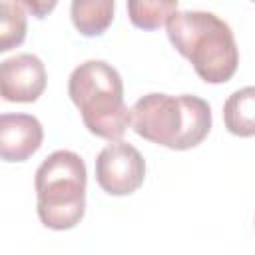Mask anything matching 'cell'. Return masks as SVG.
I'll return each instance as SVG.
<instances>
[{
	"instance_id": "cell-1",
	"label": "cell",
	"mask_w": 255,
	"mask_h": 255,
	"mask_svg": "<svg viewBox=\"0 0 255 255\" xmlns=\"http://www.w3.org/2000/svg\"><path fill=\"white\" fill-rule=\"evenodd\" d=\"M173 48L191 62L195 74L207 84L231 80L239 66L235 36L227 22L203 10L175 12L167 24Z\"/></svg>"
},
{
	"instance_id": "cell-2",
	"label": "cell",
	"mask_w": 255,
	"mask_h": 255,
	"mask_svg": "<svg viewBox=\"0 0 255 255\" xmlns=\"http://www.w3.org/2000/svg\"><path fill=\"white\" fill-rule=\"evenodd\" d=\"M131 128L143 139L169 149H191L211 129V108L189 94H147L129 110Z\"/></svg>"
},
{
	"instance_id": "cell-3",
	"label": "cell",
	"mask_w": 255,
	"mask_h": 255,
	"mask_svg": "<svg viewBox=\"0 0 255 255\" xmlns=\"http://www.w3.org/2000/svg\"><path fill=\"white\" fill-rule=\"evenodd\" d=\"M68 94L94 135L116 141L126 133L131 116L124 102L122 76L112 64L104 60L80 64L68 80Z\"/></svg>"
},
{
	"instance_id": "cell-4",
	"label": "cell",
	"mask_w": 255,
	"mask_h": 255,
	"mask_svg": "<svg viewBox=\"0 0 255 255\" xmlns=\"http://www.w3.org/2000/svg\"><path fill=\"white\" fill-rule=\"evenodd\" d=\"M40 221L56 231L76 227L86 211V163L68 149L50 153L36 169Z\"/></svg>"
},
{
	"instance_id": "cell-5",
	"label": "cell",
	"mask_w": 255,
	"mask_h": 255,
	"mask_svg": "<svg viewBox=\"0 0 255 255\" xmlns=\"http://www.w3.org/2000/svg\"><path fill=\"white\" fill-rule=\"evenodd\" d=\"M145 161L141 153L126 141L108 143L96 157V181L110 195H129L143 183Z\"/></svg>"
},
{
	"instance_id": "cell-6",
	"label": "cell",
	"mask_w": 255,
	"mask_h": 255,
	"mask_svg": "<svg viewBox=\"0 0 255 255\" xmlns=\"http://www.w3.org/2000/svg\"><path fill=\"white\" fill-rule=\"evenodd\" d=\"M46 88V68L34 54H16L0 66V94L6 102H36Z\"/></svg>"
},
{
	"instance_id": "cell-7",
	"label": "cell",
	"mask_w": 255,
	"mask_h": 255,
	"mask_svg": "<svg viewBox=\"0 0 255 255\" xmlns=\"http://www.w3.org/2000/svg\"><path fill=\"white\" fill-rule=\"evenodd\" d=\"M44 139L42 124L28 114L0 116V155L4 161H24L34 155Z\"/></svg>"
},
{
	"instance_id": "cell-8",
	"label": "cell",
	"mask_w": 255,
	"mask_h": 255,
	"mask_svg": "<svg viewBox=\"0 0 255 255\" xmlns=\"http://www.w3.org/2000/svg\"><path fill=\"white\" fill-rule=\"evenodd\" d=\"M114 0H72L70 16L82 36L104 34L114 20Z\"/></svg>"
},
{
	"instance_id": "cell-9",
	"label": "cell",
	"mask_w": 255,
	"mask_h": 255,
	"mask_svg": "<svg viewBox=\"0 0 255 255\" xmlns=\"http://www.w3.org/2000/svg\"><path fill=\"white\" fill-rule=\"evenodd\" d=\"M223 122L233 135H255V86L241 88L227 98L223 106Z\"/></svg>"
},
{
	"instance_id": "cell-10",
	"label": "cell",
	"mask_w": 255,
	"mask_h": 255,
	"mask_svg": "<svg viewBox=\"0 0 255 255\" xmlns=\"http://www.w3.org/2000/svg\"><path fill=\"white\" fill-rule=\"evenodd\" d=\"M177 12V0H128V16L135 28L157 30Z\"/></svg>"
},
{
	"instance_id": "cell-11",
	"label": "cell",
	"mask_w": 255,
	"mask_h": 255,
	"mask_svg": "<svg viewBox=\"0 0 255 255\" xmlns=\"http://www.w3.org/2000/svg\"><path fill=\"white\" fill-rule=\"evenodd\" d=\"M26 38V12L24 6L14 0H2L0 18V52H8L20 46Z\"/></svg>"
},
{
	"instance_id": "cell-12",
	"label": "cell",
	"mask_w": 255,
	"mask_h": 255,
	"mask_svg": "<svg viewBox=\"0 0 255 255\" xmlns=\"http://www.w3.org/2000/svg\"><path fill=\"white\" fill-rule=\"evenodd\" d=\"M14 2L22 4V6H24L32 16H36V18L48 16V14L56 8V4H58V0H14Z\"/></svg>"
},
{
	"instance_id": "cell-13",
	"label": "cell",
	"mask_w": 255,
	"mask_h": 255,
	"mask_svg": "<svg viewBox=\"0 0 255 255\" xmlns=\"http://www.w3.org/2000/svg\"><path fill=\"white\" fill-rule=\"evenodd\" d=\"M253 2H255V0H253Z\"/></svg>"
}]
</instances>
